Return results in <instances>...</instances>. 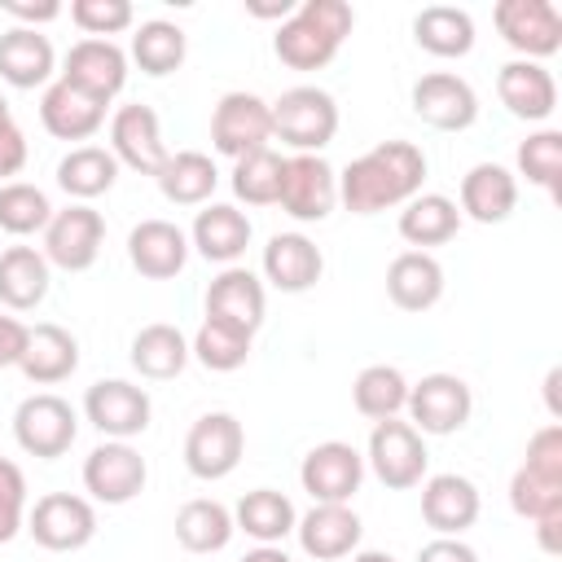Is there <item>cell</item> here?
Returning <instances> with one entry per match:
<instances>
[{
    "mask_svg": "<svg viewBox=\"0 0 562 562\" xmlns=\"http://www.w3.org/2000/svg\"><path fill=\"white\" fill-rule=\"evenodd\" d=\"M277 206L299 224H321L338 206V171L321 154H294L281 162Z\"/></svg>",
    "mask_w": 562,
    "mask_h": 562,
    "instance_id": "obj_7",
    "label": "cell"
},
{
    "mask_svg": "<svg viewBox=\"0 0 562 562\" xmlns=\"http://www.w3.org/2000/svg\"><path fill=\"white\" fill-rule=\"evenodd\" d=\"M492 22L501 40L522 53V61H540L562 48V13L549 0H501L492 9Z\"/></svg>",
    "mask_w": 562,
    "mask_h": 562,
    "instance_id": "obj_15",
    "label": "cell"
},
{
    "mask_svg": "<svg viewBox=\"0 0 562 562\" xmlns=\"http://www.w3.org/2000/svg\"><path fill=\"white\" fill-rule=\"evenodd\" d=\"M119 180V162L105 145H75L61 162H57V184L75 198V202H92L101 193H110Z\"/></svg>",
    "mask_w": 562,
    "mask_h": 562,
    "instance_id": "obj_38",
    "label": "cell"
},
{
    "mask_svg": "<svg viewBox=\"0 0 562 562\" xmlns=\"http://www.w3.org/2000/svg\"><path fill=\"white\" fill-rule=\"evenodd\" d=\"M158 180V193L176 206H202L211 202L215 184H220V171L211 162V154H198V149H180V154H167L162 171L154 176Z\"/></svg>",
    "mask_w": 562,
    "mask_h": 562,
    "instance_id": "obj_36",
    "label": "cell"
},
{
    "mask_svg": "<svg viewBox=\"0 0 562 562\" xmlns=\"http://www.w3.org/2000/svg\"><path fill=\"white\" fill-rule=\"evenodd\" d=\"M132 369L140 373V378H149V382H167V378H176V373H184V364L193 360L189 356V338L176 329V325H162V321H154V325H145V329H136V338H132Z\"/></svg>",
    "mask_w": 562,
    "mask_h": 562,
    "instance_id": "obj_34",
    "label": "cell"
},
{
    "mask_svg": "<svg viewBox=\"0 0 562 562\" xmlns=\"http://www.w3.org/2000/svg\"><path fill=\"white\" fill-rule=\"evenodd\" d=\"M294 9H299L294 0H272V4H259V0H246V13H250V18H281V22H285V18L294 13Z\"/></svg>",
    "mask_w": 562,
    "mask_h": 562,
    "instance_id": "obj_52",
    "label": "cell"
},
{
    "mask_svg": "<svg viewBox=\"0 0 562 562\" xmlns=\"http://www.w3.org/2000/svg\"><path fill=\"white\" fill-rule=\"evenodd\" d=\"M518 176H527L531 184H540L549 198H558V176H562V132L544 127L531 132L518 145Z\"/></svg>",
    "mask_w": 562,
    "mask_h": 562,
    "instance_id": "obj_45",
    "label": "cell"
},
{
    "mask_svg": "<svg viewBox=\"0 0 562 562\" xmlns=\"http://www.w3.org/2000/svg\"><path fill=\"white\" fill-rule=\"evenodd\" d=\"M241 562H294V558H290L281 544H259V549H250Z\"/></svg>",
    "mask_w": 562,
    "mask_h": 562,
    "instance_id": "obj_53",
    "label": "cell"
},
{
    "mask_svg": "<svg viewBox=\"0 0 562 562\" xmlns=\"http://www.w3.org/2000/svg\"><path fill=\"white\" fill-rule=\"evenodd\" d=\"M299 483L316 505H347L364 483V457L342 439H325L303 457Z\"/></svg>",
    "mask_w": 562,
    "mask_h": 562,
    "instance_id": "obj_16",
    "label": "cell"
},
{
    "mask_svg": "<svg viewBox=\"0 0 562 562\" xmlns=\"http://www.w3.org/2000/svg\"><path fill=\"white\" fill-rule=\"evenodd\" d=\"M294 522H299V514H294L290 496L277 487H255L233 509V527L246 531L255 544H281L294 531Z\"/></svg>",
    "mask_w": 562,
    "mask_h": 562,
    "instance_id": "obj_35",
    "label": "cell"
},
{
    "mask_svg": "<svg viewBox=\"0 0 562 562\" xmlns=\"http://www.w3.org/2000/svg\"><path fill=\"white\" fill-rule=\"evenodd\" d=\"M40 123H44V132L57 136V140H88V136L101 132L105 105L92 101L88 92H79V88H70V83L57 79V83H48L44 97H40Z\"/></svg>",
    "mask_w": 562,
    "mask_h": 562,
    "instance_id": "obj_29",
    "label": "cell"
},
{
    "mask_svg": "<svg viewBox=\"0 0 562 562\" xmlns=\"http://www.w3.org/2000/svg\"><path fill=\"white\" fill-rule=\"evenodd\" d=\"M509 505L518 518H562V426H540L527 439V457L509 479Z\"/></svg>",
    "mask_w": 562,
    "mask_h": 562,
    "instance_id": "obj_3",
    "label": "cell"
},
{
    "mask_svg": "<svg viewBox=\"0 0 562 562\" xmlns=\"http://www.w3.org/2000/svg\"><path fill=\"white\" fill-rule=\"evenodd\" d=\"M250 338H255V334H246V329H237V325H228V321L206 316V321L198 325L193 342H189V356H193L202 369H211V373H233V369L246 364Z\"/></svg>",
    "mask_w": 562,
    "mask_h": 562,
    "instance_id": "obj_41",
    "label": "cell"
},
{
    "mask_svg": "<svg viewBox=\"0 0 562 562\" xmlns=\"http://www.w3.org/2000/svg\"><path fill=\"white\" fill-rule=\"evenodd\" d=\"M132 4L127 0H75L70 4V22L88 35V40H110L119 31L132 26Z\"/></svg>",
    "mask_w": 562,
    "mask_h": 562,
    "instance_id": "obj_46",
    "label": "cell"
},
{
    "mask_svg": "<svg viewBox=\"0 0 562 562\" xmlns=\"http://www.w3.org/2000/svg\"><path fill=\"white\" fill-rule=\"evenodd\" d=\"M110 154L119 167H132L140 176H158L167 162L158 114L149 105H119L110 119Z\"/></svg>",
    "mask_w": 562,
    "mask_h": 562,
    "instance_id": "obj_19",
    "label": "cell"
},
{
    "mask_svg": "<svg viewBox=\"0 0 562 562\" xmlns=\"http://www.w3.org/2000/svg\"><path fill=\"white\" fill-rule=\"evenodd\" d=\"M461 228V211L452 198L443 193H417L404 202L400 211V237L413 246V250H430V246H443L452 241Z\"/></svg>",
    "mask_w": 562,
    "mask_h": 562,
    "instance_id": "obj_33",
    "label": "cell"
},
{
    "mask_svg": "<svg viewBox=\"0 0 562 562\" xmlns=\"http://www.w3.org/2000/svg\"><path fill=\"white\" fill-rule=\"evenodd\" d=\"M417 562H479V553L461 536H435L430 544L417 549Z\"/></svg>",
    "mask_w": 562,
    "mask_h": 562,
    "instance_id": "obj_50",
    "label": "cell"
},
{
    "mask_svg": "<svg viewBox=\"0 0 562 562\" xmlns=\"http://www.w3.org/2000/svg\"><path fill=\"white\" fill-rule=\"evenodd\" d=\"M360 518L351 505H312L299 522H294V536H299V549L316 562H338L347 553H356L360 544Z\"/></svg>",
    "mask_w": 562,
    "mask_h": 562,
    "instance_id": "obj_23",
    "label": "cell"
},
{
    "mask_svg": "<svg viewBox=\"0 0 562 562\" xmlns=\"http://www.w3.org/2000/svg\"><path fill=\"white\" fill-rule=\"evenodd\" d=\"M233 531H237L233 527V509L211 501V496L184 501L180 514H176V540L189 553H220L233 540Z\"/></svg>",
    "mask_w": 562,
    "mask_h": 562,
    "instance_id": "obj_39",
    "label": "cell"
},
{
    "mask_svg": "<svg viewBox=\"0 0 562 562\" xmlns=\"http://www.w3.org/2000/svg\"><path fill=\"white\" fill-rule=\"evenodd\" d=\"M22 527H26V479L9 457H0V544H9Z\"/></svg>",
    "mask_w": 562,
    "mask_h": 562,
    "instance_id": "obj_47",
    "label": "cell"
},
{
    "mask_svg": "<svg viewBox=\"0 0 562 562\" xmlns=\"http://www.w3.org/2000/svg\"><path fill=\"white\" fill-rule=\"evenodd\" d=\"M83 417L105 435V439H136L149 430V417H154V404L145 395V386L136 382H123V378H101L88 386L83 395Z\"/></svg>",
    "mask_w": 562,
    "mask_h": 562,
    "instance_id": "obj_13",
    "label": "cell"
},
{
    "mask_svg": "<svg viewBox=\"0 0 562 562\" xmlns=\"http://www.w3.org/2000/svg\"><path fill=\"white\" fill-rule=\"evenodd\" d=\"M75 435H79V413L70 408V400L53 391H35L13 408V439L26 457L57 461L70 452Z\"/></svg>",
    "mask_w": 562,
    "mask_h": 562,
    "instance_id": "obj_5",
    "label": "cell"
},
{
    "mask_svg": "<svg viewBox=\"0 0 562 562\" xmlns=\"http://www.w3.org/2000/svg\"><path fill=\"white\" fill-rule=\"evenodd\" d=\"M272 140V105L255 92H224L220 105L211 110V145L215 154H228L233 162L268 149Z\"/></svg>",
    "mask_w": 562,
    "mask_h": 562,
    "instance_id": "obj_9",
    "label": "cell"
},
{
    "mask_svg": "<svg viewBox=\"0 0 562 562\" xmlns=\"http://www.w3.org/2000/svg\"><path fill=\"white\" fill-rule=\"evenodd\" d=\"M127 259L149 281H171L189 263V233L171 220H140L127 233Z\"/></svg>",
    "mask_w": 562,
    "mask_h": 562,
    "instance_id": "obj_20",
    "label": "cell"
},
{
    "mask_svg": "<svg viewBox=\"0 0 562 562\" xmlns=\"http://www.w3.org/2000/svg\"><path fill=\"white\" fill-rule=\"evenodd\" d=\"M48 220H53V202L40 184H26V180L0 184V228L4 233L31 237V233H44Z\"/></svg>",
    "mask_w": 562,
    "mask_h": 562,
    "instance_id": "obj_43",
    "label": "cell"
},
{
    "mask_svg": "<svg viewBox=\"0 0 562 562\" xmlns=\"http://www.w3.org/2000/svg\"><path fill=\"white\" fill-rule=\"evenodd\" d=\"M351 404L369 422L400 417L404 404H408V378L395 364H364L356 373V382H351Z\"/></svg>",
    "mask_w": 562,
    "mask_h": 562,
    "instance_id": "obj_40",
    "label": "cell"
},
{
    "mask_svg": "<svg viewBox=\"0 0 562 562\" xmlns=\"http://www.w3.org/2000/svg\"><path fill=\"white\" fill-rule=\"evenodd\" d=\"M558 378H562L558 369H549V378H544V395H549V413L553 417H558Z\"/></svg>",
    "mask_w": 562,
    "mask_h": 562,
    "instance_id": "obj_54",
    "label": "cell"
},
{
    "mask_svg": "<svg viewBox=\"0 0 562 562\" xmlns=\"http://www.w3.org/2000/svg\"><path fill=\"white\" fill-rule=\"evenodd\" d=\"M479 487L465 474H430L422 487V518L439 536H461L465 527L479 522Z\"/></svg>",
    "mask_w": 562,
    "mask_h": 562,
    "instance_id": "obj_25",
    "label": "cell"
},
{
    "mask_svg": "<svg viewBox=\"0 0 562 562\" xmlns=\"http://www.w3.org/2000/svg\"><path fill=\"white\" fill-rule=\"evenodd\" d=\"M351 562H395L391 553H382V549H364V553H356Z\"/></svg>",
    "mask_w": 562,
    "mask_h": 562,
    "instance_id": "obj_55",
    "label": "cell"
},
{
    "mask_svg": "<svg viewBox=\"0 0 562 562\" xmlns=\"http://www.w3.org/2000/svg\"><path fill=\"white\" fill-rule=\"evenodd\" d=\"M0 9L9 13V18H18V26H31V31H40V22H53V18H61V4L57 0H0Z\"/></svg>",
    "mask_w": 562,
    "mask_h": 562,
    "instance_id": "obj_49",
    "label": "cell"
},
{
    "mask_svg": "<svg viewBox=\"0 0 562 562\" xmlns=\"http://www.w3.org/2000/svg\"><path fill=\"white\" fill-rule=\"evenodd\" d=\"M413 40L430 57H465L474 48V18L457 4H426L413 18Z\"/></svg>",
    "mask_w": 562,
    "mask_h": 562,
    "instance_id": "obj_37",
    "label": "cell"
},
{
    "mask_svg": "<svg viewBox=\"0 0 562 562\" xmlns=\"http://www.w3.org/2000/svg\"><path fill=\"white\" fill-rule=\"evenodd\" d=\"M145 479H149V465L145 457L123 443V439H105L88 452L83 461V492L101 505H127L145 492Z\"/></svg>",
    "mask_w": 562,
    "mask_h": 562,
    "instance_id": "obj_14",
    "label": "cell"
},
{
    "mask_svg": "<svg viewBox=\"0 0 562 562\" xmlns=\"http://www.w3.org/2000/svg\"><path fill=\"white\" fill-rule=\"evenodd\" d=\"M321 272H325V255H321V246L312 237H303V233L268 237V246H263L268 285H277L281 294H303V290H312L321 281Z\"/></svg>",
    "mask_w": 562,
    "mask_h": 562,
    "instance_id": "obj_24",
    "label": "cell"
},
{
    "mask_svg": "<svg viewBox=\"0 0 562 562\" xmlns=\"http://www.w3.org/2000/svg\"><path fill=\"white\" fill-rule=\"evenodd\" d=\"M250 233H255V228H250L246 211H237V206H228V202H206V206L198 211L193 228H189V246H193L206 263L233 268V263L246 255Z\"/></svg>",
    "mask_w": 562,
    "mask_h": 562,
    "instance_id": "obj_22",
    "label": "cell"
},
{
    "mask_svg": "<svg viewBox=\"0 0 562 562\" xmlns=\"http://www.w3.org/2000/svg\"><path fill=\"white\" fill-rule=\"evenodd\" d=\"M413 114L435 132H465L479 119V97L461 75L430 70L413 83Z\"/></svg>",
    "mask_w": 562,
    "mask_h": 562,
    "instance_id": "obj_18",
    "label": "cell"
},
{
    "mask_svg": "<svg viewBox=\"0 0 562 562\" xmlns=\"http://www.w3.org/2000/svg\"><path fill=\"white\" fill-rule=\"evenodd\" d=\"M338 132V101L316 88V83H299L285 88L272 101V136L285 140L294 154H321Z\"/></svg>",
    "mask_w": 562,
    "mask_h": 562,
    "instance_id": "obj_4",
    "label": "cell"
},
{
    "mask_svg": "<svg viewBox=\"0 0 562 562\" xmlns=\"http://www.w3.org/2000/svg\"><path fill=\"white\" fill-rule=\"evenodd\" d=\"M241 452H246V430L233 413H202L184 435V465L202 483L228 479Z\"/></svg>",
    "mask_w": 562,
    "mask_h": 562,
    "instance_id": "obj_11",
    "label": "cell"
},
{
    "mask_svg": "<svg viewBox=\"0 0 562 562\" xmlns=\"http://www.w3.org/2000/svg\"><path fill=\"white\" fill-rule=\"evenodd\" d=\"M26 167V136L13 119L0 123V180L9 184V176H18Z\"/></svg>",
    "mask_w": 562,
    "mask_h": 562,
    "instance_id": "obj_48",
    "label": "cell"
},
{
    "mask_svg": "<svg viewBox=\"0 0 562 562\" xmlns=\"http://www.w3.org/2000/svg\"><path fill=\"white\" fill-rule=\"evenodd\" d=\"M356 13L347 0H303L272 35V53L290 66V70H325L342 40L351 35Z\"/></svg>",
    "mask_w": 562,
    "mask_h": 562,
    "instance_id": "obj_2",
    "label": "cell"
},
{
    "mask_svg": "<svg viewBox=\"0 0 562 562\" xmlns=\"http://www.w3.org/2000/svg\"><path fill=\"white\" fill-rule=\"evenodd\" d=\"M404 408L417 435H457L474 413V395L457 373H426L417 386H408Z\"/></svg>",
    "mask_w": 562,
    "mask_h": 562,
    "instance_id": "obj_12",
    "label": "cell"
},
{
    "mask_svg": "<svg viewBox=\"0 0 562 562\" xmlns=\"http://www.w3.org/2000/svg\"><path fill=\"white\" fill-rule=\"evenodd\" d=\"M263 307H268V299H263V281L250 272V268H224L211 285H206V316H215V321H228V325H237V329H246V334H255L259 325H263Z\"/></svg>",
    "mask_w": 562,
    "mask_h": 562,
    "instance_id": "obj_27",
    "label": "cell"
},
{
    "mask_svg": "<svg viewBox=\"0 0 562 562\" xmlns=\"http://www.w3.org/2000/svg\"><path fill=\"white\" fill-rule=\"evenodd\" d=\"M61 83L110 105L127 83V53L114 40H79L61 61Z\"/></svg>",
    "mask_w": 562,
    "mask_h": 562,
    "instance_id": "obj_17",
    "label": "cell"
},
{
    "mask_svg": "<svg viewBox=\"0 0 562 562\" xmlns=\"http://www.w3.org/2000/svg\"><path fill=\"white\" fill-rule=\"evenodd\" d=\"M518 206V180L509 167L501 162H474L461 176V215H470L474 224H501L509 220Z\"/></svg>",
    "mask_w": 562,
    "mask_h": 562,
    "instance_id": "obj_26",
    "label": "cell"
},
{
    "mask_svg": "<svg viewBox=\"0 0 562 562\" xmlns=\"http://www.w3.org/2000/svg\"><path fill=\"white\" fill-rule=\"evenodd\" d=\"M426 439L400 422V417H386V422H373L369 430V452H364V465L378 474V483H386L391 492H408L426 479Z\"/></svg>",
    "mask_w": 562,
    "mask_h": 562,
    "instance_id": "obj_6",
    "label": "cell"
},
{
    "mask_svg": "<svg viewBox=\"0 0 562 562\" xmlns=\"http://www.w3.org/2000/svg\"><path fill=\"white\" fill-rule=\"evenodd\" d=\"M422 180H426V154L413 140H382L342 167L338 202L351 215H378L417 198Z\"/></svg>",
    "mask_w": 562,
    "mask_h": 562,
    "instance_id": "obj_1",
    "label": "cell"
},
{
    "mask_svg": "<svg viewBox=\"0 0 562 562\" xmlns=\"http://www.w3.org/2000/svg\"><path fill=\"white\" fill-rule=\"evenodd\" d=\"M101 241H105L101 211H92L88 202H70L66 211H53L44 228V259L48 268H61V272H88L101 255Z\"/></svg>",
    "mask_w": 562,
    "mask_h": 562,
    "instance_id": "obj_10",
    "label": "cell"
},
{
    "mask_svg": "<svg viewBox=\"0 0 562 562\" xmlns=\"http://www.w3.org/2000/svg\"><path fill=\"white\" fill-rule=\"evenodd\" d=\"M26 531L48 553H75L97 536V509L88 496L48 492L26 509Z\"/></svg>",
    "mask_w": 562,
    "mask_h": 562,
    "instance_id": "obj_8",
    "label": "cell"
},
{
    "mask_svg": "<svg viewBox=\"0 0 562 562\" xmlns=\"http://www.w3.org/2000/svg\"><path fill=\"white\" fill-rule=\"evenodd\" d=\"M281 154L277 149H255L233 162V193L246 206H272L281 193Z\"/></svg>",
    "mask_w": 562,
    "mask_h": 562,
    "instance_id": "obj_44",
    "label": "cell"
},
{
    "mask_svg": "<svg viewBox=\"0 0 562 562\" xmlns=\"http://www.w3.org/2000/svg\"><path fill=\"white\" fill-rule=\"evenodd\" d=\"M386 299L400 312H430L443 299V268L430 250H404L386 268Z\"/></svg>",
    "mask_w": 562,
    "mask_h": 562,
    "instance_id": "obj_28",
    "label": "cell"
},
{
    "mask_svg": "<svg viewBox=\"0 0 562 562\" xmlns=\"http://www.w3.org/2000/svg\"><path fill=\"white\" fill-rule=\"evenodd\" d=\"M4 119H13V114H9V101L0 97V123H4Z\"/></svg>",
    "mask_w": 562,
    "mask_h": 562,
    "instance_id": "obj_56",
    "label": "cell"
},
{
    "mask_svg": "<svg viewBox=\"0 0 562 562\" xmlns=\"http://www.w3.org/2000/svg\"><path fill=\"white\" fill-rule=\"evenodd\" d=\"M184 53H189V40H184V31L176 22L154 18V22H140V31L132 35V61L145 75H154V79L180 70L184 66Z\"/></svg>",
    "mask_w": 562,
    "mask_h": 562,
    "instance_id": "obj_42",
    "label": "cell"
},
{
    "mask_svg": "<svg viewBox=\"0 0 562 562\" xmlns=\"http://www.w3.org/2000/svg\"><path fill=\"white\" fill-rule=\"evenodd\" d=\"M26 334H31V325H22L18 316H9V312L0 307V369H9V364L22 360V351H26Z\"/></svg>",
    "mask_w": 562,
    "mask_h": 562,
    "instance_id": "obj_51",
    "label": "cell"
},
{
    "mask_svg": "<svg viewBox=\"0 0 562 562\" xmlns=\"http://www.w3.org/2000/svg\"><path fill=\"white\" fill-rule=\"evenodd\" d=\"M53 66H57V57H53L48 35H40L31 26H9L0 35V79L9 88H22V92L44 88L53 79Z\"/></svg>",
    "mask_w": 562,
    "mask_h": 562,
    "instance_id": "obj_31",
    "label": "cell"
},
{
    "mask_svg": "<svg viewBox=\"0 0 562 562\" xmlns=\"http://www.w3.org/2000/svg\"><path fill=\"white\" fill-rule=\"evenodd\" d=\"M48 259L35 246H9L0 255V307L4 312H31L48 294Z\"/></svg>",
    "mask_w": 562,
    "mask_h": 562,
    "instance_id": "obj_32",
    "label": "cell"
},
{
    "mask_svg": "<svg viewBox=\"0 0 562 562\" xmlns=\"http://www.w3.org/2000/svg\"><path fill=\"white\" fill-rule=\"evenodd\" d=\"M496 97L501 105L522 119V123H544L558 110V83L540 61H505L496 75Z\"/></svg>",
    "mask_w": 562,
    "mask_h": 562,
    "instance_id": "obj_21",
    "label": "cell"
},
{
    "mask_svg": "<svg viewBox=\"0 0 562 562\" xmlns=\"http://www.w3.org/2000/svg\"><path fill=\"white\" fill-rule=\"evenodd\" d=\"M22 378L35 382V386H53V382H66L75 369H79V342L70 329L44 321L26 334V351L18 360Z\"/></svg>",
    "mask_w": 562,
    "mask_h": 562,
    "instance_id": "obj_30",
    "label": "cell"
}]
</instances>
